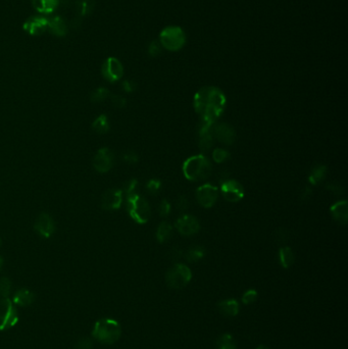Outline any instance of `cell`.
<instances>
[{
	"instance_id": "6da1fadb",
	"label": "cell",
	"mask_w": 348,
	"mask_h": 349,
	"mask_svg": "<svg viewBox=\"0 0 348 349\" xmlns=\"http://www.w3.org/2000/svg\"><path fill=\"white\" fill-rule=\"evenodd\" d=\"M193 105L202 121L215 123L225 110L226 96L217 87H204L196 92Z\"/></svg>"
},
{
	"instance_id": "7a4b0ae2",
	"label": "cell",
	"mask_w": 348,
	"mask_h": 349,
	"mask_svg": "<svg viewBox=\"0 0 348 349\" xmlns=\"http://www.w3.org/2000/svg\"><path fill=\"white\" fill-rule=\"evenodd\" d=\"M184 176L193 182L207 180L212 173V164L207 156L197 154L187 158L183 164Z\"/></svg>"
},
{
	"instance_id": "3957f363",
	"label": "cell",
	"mask_w": 348,
	"mask_h": 349,
	"mask_svg": "<svg viewBox=\"0 0 348 349\" xmlns=\"http://www.w3.org/2000/svg\"><path fill=\"white\" fill-rule=\"evenodd\" d=\"M122 334L121 325L112 318H101L96 322L92 336L95 340L103 344H113L117 342Z\"/></svg>"
},
{
	"instance_id": "277c9868",
	"label": "cell",
	"mask_w": 348,
	"mask_h": 349,
	"mask_svg": "<svg viewBox=\"0 0 348 349\" xmlns=\"http://www.w3.org/2000/svg\"><path fill=\"white\" fill-rule=\"evenodd\" d=\"M127 211L129 216L138 224L147 223L151 216L149 203L138 193L127 196Z\"/></svg>"
},
{
	"instance_id": "5b68a950",
	"label": "cell",
	"mask_w": 348,
	"mask_h": 349,
	"mask_svg": "<svg viewBox=\"0 0 348 349\" xmlns=\"http://www.w3.org/2000/svg\"><path fill=\"white\" fill-rule=\"evenodd\" d=\"M159 43L168 51H179L186 43V35L178 26L165 27L159 34Z\"/></svg>"
},
{
	"instance_id": "8992f818",
	"label": "cell",
	"mask_w": 348,
	"mask_h": 349,
	"mask_svg": "<svg viewBox=\"0 0 348 349\" xmlns=\"http://www.w3.org/2000/svg\"><path fill=\"white\" fill-rule=\"evenodd\" d=\"M192 279L191 270L183 265L177 264L171 267L165 276L166 285L171 289H182L189 284Z\"/></svg>"
},
{
	"instance_id": "52a82bcc",
	"label": "cell",
	"mask_w": 348,
	"mask_h": 349,
	"mask_svg": "<svg viewBox=\"0 0 348 349\" xmlns=\"http://www.w3.org/2000/svg\"><path fill=\"white\" fill-rule=\"evenodd\" d=\"M19 321L14 303L7 297L0 298V331L14 327Z\"/></svg>"
},
{
	"instance_id": "ba28073f",
	"label": "cell",
	"mask_w": 348,
	"mask_h": 349,
	"mask_svg": "<svg viewBox=\"0 0 348 349\" xmlns=\"http://www.w3.org/2000/svg\"><path fill=\"white\" fill-rule=\"evenodd\" d=\"M101 74L110 83L118 82L124 75V67L118 58L108 57L101 67Z\"/></svg>"
},
{
	"instance_id": "9c48e42d",
	"label": "cell",
	"mask_w": 348,
	"mask_h": 349,
	"mask_svg": "<svg viewBox=\"0 0 348 349\" xmlns=\"http://www.w3.org/2000/svg\"><path fill=\"white\" fill-rule=\"evenodd\" d=\"M114 161L115 158L113 152L107 147H102L98 149L95 155L93 156L92 164L96 171L104 173L109 171L113 167Z\"/></svg>"
},
{
	"instance_id": "30bf717a",
	"label": "cell",
	"mask_w": 348,
	"mask_h": 349,
	"mask_svg": "<svg viewBox=\"0 0 348 349\" xmlns=\"http://www.w3.org/2000/svg\"><path fill=\"white\" fill-rule=\"evenodd\" d=\"M195 196L197 202L202 208L210 209L215 205L219 197L218 188L209 183L204 184L197 188Z\"/></svg>"
},
{
	"instance_id": "8fae6325",
	"label": "cell",
	"mask_w": 348,
	"mask_h": 349,
	"mask_svg": "<svg viewBox=\"0 0 348 349\" xmlns=\"http://www.w3.org/2000/svg\"><path fill=\"white\" fill-rule=\"evenodd\" d=\"M23 29L29 35L40 36L48 29V19L41 15L32 16L24 23Z\"/></svg>"
},
{
	"instance_id": "7c38bea8",
	"label": "cell",
	"mask_w": 348,
	"mask_h": 349,
	"mask_svg": "<svg viewBox=\"0 0 348 349\" xmlns=\"http://www.w3.org/2000/svg\"><path fill=\"white\" fill-rule=\"evenodd\" d=\"M55 229L56 226L53 218L46 213L40 214L34 223V230L38 235L45 239L50 238L54 234Z\"/></svg>"
},
{
	"instance_id": "4fadbf2b",
	"label": "cell",
	"mask_w": 348,
	"mask_h": 349,
	"mask_svg": "<svg viewBox=\"0 0 348 349\" xmlns=\"http://www.w3.org/2000/svg\"><path fill=\"white\" fill-rule=\"evenodd\" d=\"M222 194L229 202H238L244 197V188L236 180H230L222 183Z\"/></svg>"
},
{
	"instance_id": "5bb4252c",
	"label": "cell",
	"mask_w": 348,
	"mask_h": 349,
	"mask_svg": "<svg viewBox=\"0 0 348 349\" xmlns=\"http://www.w3.org/2000/svg\"><path fill=\"white\" fill-rule=\"evenodd\" d=\"M123 190L111 188L106 190L101 197V208L105 211L119 210L123 203Z\"/></svg>"
},
{
	"instance_id": "9a60e30c",
	"label": "cell",
	"mask_w": 348,
	"mask_h": 349,
	"mask_svg": "<svg viewBox=\"0 0 348 349\" xmlns=\"http://www.w3.org/2000/svg\"><path fill=\"white\" fill-rule=\"evenodd\" d=\"M214 139L218 140L224 145H232L235 142L236 132L230 125L226 123L214 124L212 130Z\"/></svg>"
},
{
	"instance_id": "2e32d148",
	"label": "cell",
	"mask_w": 348,
	"mask_h": 349,
	"mask_svg": "<svg viewBox=\"0 0 348 349\" xmlns=\"http://www.w3.org/2000/svg\"><path fill=\"white\" fill-rule=\"evenodd\" d=\"M176 229L181 235L191 236L196 234L200 229L198 220L191 215H183L176 221Z\"/></svg>"
},
{
	"instance_id": "e0dca14e",
	"label": "cell",
	"mask_w": 348,
	"mask_h": 349,
	"mask_svg": "<svg viewBox=\"0 0 348 349\" xmlns=\"http://www.w3.org/2000/svg\"><path fill=\"white\" fill-rule=\"evenodd\" d=\"M215 123L202 121L199 128V148L202 151L210 150L214 145V136L212 133L213 126Z\"/></svg>"
},
{
	"instance_id": "ac0fdd59",
	"label": "cell",
	"mask_w": 348,
	"mask_h": 349,
	"mask_svg": "<svg viewBox=\"0 0 348 349\" xmlns=\"http://www.w3.org/2000/svg\"><path fill=\"white\" fill-rule=\"evenodd\" d=\"M48 30L56 37H64L68 33V25L60 16H53L48 20Z\"/></svg>"
},
{
	"instance_id": "d6986e66",
	"label": "cell",
	"mask_w": 348,
	"mask_h": 349,
	"mask_svg": "<svg viewBox=\"0 0 348 349\" xmlns=\"http://www.w3.org/2000/svg\"><path fill=\"white\" fill-rule=\"evenodd\" d=\"M332 217L340 224L346 225L348 220V203L346 200L338 201L331 207Z\"/></svg>"
},
{
	"instance_id": "ffe728a7",
	"label": "cell",
	"mask_w": 348,
	"mask_h": 349,
	"mask_svg": "<svg viewBox=\"0 0 348 349\" xmlns=\"http://www.w3.org/2000/svg\"><path fill=\"white\" fill-rule=\"evenodd\" d=\"M219 310L222 315L227 317H234L239 312V303L235 299H227L218 303Z\"/></svg>"
},
{
	"instance_id": "44dd1931",
	"label": "cell",
	"mask_w": 348,
	"mask_h": 349,
	"mask_svg": "<svg viewBox=\"0 0 348 349\" xmlns=\"http://www.w3.org/2000/svg\"><path fill=\"white\" fill-rule=\"evenodd\" d=\"M34 9L41 15H50L60 5V0H32Z\"/></svg>"
},
{
	"instance_id": "7402d4cb",
	"label": "cell",
	"mask_w": 348,
	"mask_h": 349,
	"mask_svg": "<svg viewBox=\"0 0 348 349\" xmlns=\"http://www.w3.org/2000/svg\"><path fill=\"white\" fill-rule=\"evenodd\" d=\"M34 301V294L30 290L22 288L18 290L14 296V303L20 306H28Z\"/></svg>"
},
{
	"instance_id": "603a6c76",
	"label": "cell",
	"mask_w": 348,
	"mask_h": 349,
	"mask_svg": "<svg viewBox=\"0 0 348 349\" xmlns=\"http://www.w3.org/2000/svg\"><path fill=\"white\" fill-rule=\"evenodd\" d=\"M327 172H328V169H327L326 165L314 166L308 176L309 183H311L312 185L321 184L325 180V178L327 176Z\"/></svg>"
},
{
	"instance_id": "cb8c5ba5",
	"label": "cell",
	"mask_w": 348,
	"mask_h": 349,
	"mask_svg": "<svg viewBox=\"0 0 348 349\" xmlns=\"http://www.w3.org/2000/svg\"><path fill=\"white\" fill-rule=\"evenodd\" d=\"M92 130L99 134V135H104L109 132L110 126H109V121L106 114H99L97 118L93 121L92 123Z\"/></svg>"
},
{
	"instance_id": "d4e9b609",
	"label": "cell",
	"mask_w": 348,
	"mask_h": 349,
	"mask_svg": "<svg viewBox=\"0 0 348 349\" xmlns=\"http://www.w3.org/2000/svg\"><path fill=\"white\" fill-rule=\"evenodd\" d=\"M279 260L283 268L288 269L291 267L294 264V260H295L293 250L288 246L282 247L279 251Z\"/></svg>"
},
{
	"instance_id": "484cf974",
	"label": "cell",
	"mask_w": 348,
	"mask_h": 349,
	"mask_svg": "<svg viewBox=\"0 0 348 349\" xmlns=\"http://www.w3.org/2000/svg\"><path fill=\"white\" fill-rule=\"evenodd\" d=\"M95 8V0H76V9L78 16L81 18L92 14Z\"/></svg>"
},
{
	"instance_id": "4316f807",
	"label": "cell",
	"mask_w": 348,
	"mask_h": 349,
	"mask_svg": "<svg viewBox=\"0 0 348 349\" xmlns=\"http://www.w3.org/2000/svg\"><path fill=\"white\" fill-rule=\"evenodd\" d=\"M171 235H172V227L168 223L163 222L158 226L156 230V238L158 242L163 243L167 241L171 237Z\"/></svg>"
},
{
	"instance_id": "83f0119b",
	"label": "cell",
	"mask_w": 348,
	"mask_h": 349,
	"mask_svg": "<svg viewBox=\"0 0 348 349\" xmlns=\"http://www.w3.org/2000/svg\"><path fill=\"white\" fill-rule=\"evenodd\" d=\"M206 250L201 246H194L188 249L185 253V258L189 263H196V261L200 260L205 257Z\"/></svg>"
},
{
	"instance_id": "f1b7e54d",
	"label": "cell",
	"mask_w": 348,
	"mask_h": 349,
	"mask_svg": "<svg viewBox=\"0 0 348 349\" xmlns=\"http://www.w3.org/2000/svg\"><path fill=\"white\" fill-rule=\"evenodd\" d=\"M108 97H110V92L105 87H99V88H96L90 94V100L94 103L103 102Z\"/></svg>"
},
{
	"instance_id": "f546056e",
	"label": "cell",
	"mask_w": 348,
	"mask_h": 349,
	"mask_svg": "<svg viewBox=\"0 0 348 349\" xmlns=\"http://www.w3.org/2000/svg\"><path fill=\"white\" fill-rule=\"evenodd\" d=\"M218 349H236L233 337L228 333L222 335L218 340Z\"/></svg>"
},
{
	"instance_id": "4dcf8cb0",
	"label": "cell",
	"mask_w": 348,
	"mask_h": 349,
	"mask_svg": "<svg viewBox=\"0 0 348 349\" xmlns=\"http://www.w3.org/2000/svg\"><path fill=\"white\" fill-rule=\"evenodd\" d=\"M12 290V282L9 278L3 277L0 278V296L7 298L11 293Z\"/></svg>"
},
{
	"instance_id": "1f68e13d",
	"label": "cell",
	"mask_w": 348,
	"mask_h": 349,
	"mask_svg": "<svg viewBox=\"0 0 348 349\" xmlns=\"http://www.w3.org/2000/svg\"><path fill=\"white\" fill-rule=\"evenodd\" d=\"M213 158L216 162L222 163L230 158V153L223 148H217L213 152Z\"/></svg>"
},
{
	"instance_id": "d6a6232c",
	"label": "cell",
	"mask_w": 348,
	"mask_h": 349,
	"mask_svg": "<svg viewBox=\"0 0 348 349\" xmlns=\"http://www.w3.org/2000/svg\"><path fill=\"white\" fill-rule=\"evenodd\" d=\"M138 187H139L138 181H137L136 179H131V180H129V181L125 184V187H124V191H123V192H125L127 196L133 195V194H136V193H137Z\"/></svg>"
},
{
	"instance_id": "836d02e7",
	"label": "cell",
	"mask_w": 348,
	"mask_h": 349,
	"mask_svg": "<svg viewBox=\"0 0 348 349\" xmlns=\"http://www.w3.org/2000/svg\"><path fill=\"white\" fill-rule=\"evenodd\" d=\"M160 188H161V182L158 179H151L146 184L147 191L152 195L157 194Z\"/></svg>"
},
{
	"instance_id": "e575fe53",
	"label": "cell",
	"mask_w": 348,
	"mask_h": 349,
	"mask_svg": "<svg viewBox=\"0 0 348 349\" xmlns=\"http://www.w3.org/2000/svg\"><path fill=\"white\" fill-rule=\"evenodd\" d=\"M275 237H276V240H277L278 243L284 244L289 239V232L285 228H280V229H278L276 231Z\"/></svg>"
},
{
	"instance_id": "d590c367",
	"label": "cell",
	"mask_w": 348,
	"mask_h": 349,
	"mask_svg": "<svg viewBox=\"0 0 348 349\" xmlns=\"http://www.w3.org/2000/svg\"><path fill=\"white\" fill-rule=\"evenodd\" d=\"M257 292L255 290L253 289H250V290H247L246 292L243 294L242 296V302L244 304H250V303H253L256 299H257Z\"/></svg>"
},
{
	"instance_id": "8d00e7d4",
	"label": "cell",
	"mask_w": 348,
	"mask_h": 349,
	"mask_svg": "<svg viewBox=\"0 0 348 349\" xmlns=\"http://www.w3.org/2000/svg\"><path fill=\"white\" fill-rule=\"evenodd\" d=\"M122 158H123V160L126 163H129V164L137 163L138 160H139L138 154L135 151H132V150H128V151L124 152L123 155H122Z\"/></svg>"
},
{
	"instance_id": "74e56055",
	"label": "cell",
	"mask_w": 348,
	"mask_h": 349,
	"mask_svg": "<svg viewBox=\"0 0 348 349\" xmlns=\"http://www.w3.org/2000/svg\"><path fill=\"white\" fill-rule=\"evenodd\" d=\"M170 203L166 200V199H163L161 200V202L159 203V207H158V212H159V215L163 218L167 217L170 213Z\"/></svg>"
},
{
	"instance_id": "f35d334b",
	"label": "cell",
	"mask_w": 348,
	"mask_h": 349,
	"mask_svg": "<svg viewBox=\"0 0 348 349\" xmlns=\"http://www.w3.org/2000/svg\"><path fill=\"white\" fill-rule=\"evenodd\" d=\"M110 99H111L113 106L118 107V108H123L127 104L126 98L122 95H110Z\"/></svg>"
},
{
	"instance_id": "ab89813d",
	"label": "cell",
	"mask_w": 348,
	"mask_h": 349,
	"mask_svg": "<svg viewBox=\"0 0 348 349\" xmlns=\"http://www.w3.org/2000/svg\"><path fill=\"white\" fill-rule=\"evenodd\" d=\"M176 207L180 212H185L189 208V201L186 196H180L176 201Z\"/></svg>"
},
{
	"instance_id": "60d3db41",
	"label": "cell",
	"mask_w": 348,
	"mask_h": 349,
	"mask_svg": "<svg viewBox=\"0 0 348 349\" xmlns=\"http://www.w3.org/2000/svg\"><path fill=\"white\" fill-rule=\"evenodd\" d=\"M161 52V45L159 42L153 41L148 47V53L151 56H157Z\"/></svg>"
},
{
	"instance_id": "b9f144b4",
	"label": "cell",
	"mask_w": 348,
	"mask_h": 349,
	"mask_svg": "<svg viewBox=\"0 0 348 349\" xmlns=\"http://www.w3.org/2000/svg\"><path fill=\"white\" fill-rule=\"evenodd\" d=\"M327 189L336 195H342L344 193V188L338 183H330L327 185Z\"/></svg>"
},
{
	"instance_id": "7bdbcfd3",
	"label": "cell",
	"mask_w": 348,
	"mask_h": 349,
	"mask_svg": "<svg viewBox=\"0 0 348 349\" xmlns=\"http://www.w3.org/2000/svg\"><path fill=\"white\" fill-rule=\"evenodd\" d=\"M136 84L133 82V81H131V80H126V81H124L123 82V84H122V88H123V90L125 91V92H127V93H132V92H134L135 90H136Z\"/></svg>"
},
{
	"instance_id": "ee69618b",
	"label": "cell",
	"mask_w": 348,
	"mask_h": 349,
	"mask_svg": "<svg viewBox=\"0 0 348 349\" xmlns=\"http://www.w3.org/2000/svg\"><path fill=\"white\" fill-rule=\"evenodd\" d=\"M76 348L77 349H91L92 348V342L88 338H83V339L78 341Z\"/></svg>"
},
{
	"instance_id": "f6af8a7d",
	"label": "cell",
	"mask_w": 348,
	"mask_h": 349,
	"mask_svg": "<svg viewBox=\"0 0 348 349\" xmlns=\"http://www.w3.org/2000/svg\"><path fill=\"white\" fill-rule=\"evenodd\" d=\"M311 196H312V190L309 187H305L300 194L302 201H308L311 198Z\"/></svg>"
},
{
	"instance_id": "bcb514c9",
	"label": "cell",
	"mask_w": 348,
	"mask_h": 349,
	"mask_svg": "<svg viewBox=\"0 0 348 349\" xmlns=\"http://www.w3.org/2000/svg\"><path fill=\"white\" fill-rule=\"evenodd\" d=\"M169 255L173 259H178V258H180L183 255V251L181 249H179V248H172L169 251Z\"/></svg>"
},
{
	"instance_id": "7dc6e473",
	"label": "cell",
	"mask_w": 348,
	"mask_h": 349,
	"mask_svg": "<svg viewBox=\"0 0 348 349\" xmlns=\"http://www.w3.org/2000/svg\"><path fill=\"white\" fill-rule=\"evenodd\" d=\"M81 23H82V21H81V17H77V18H75V19H73V21H72V27L73 28H75V29H77V28H79L80 26H81Z\"/></svg>"
},
{
	"instance_id": "c3c4849f",
	"label": "cell",
	"mask_w": 348,
	"mask_h": 349,
	"mask_svg": "<svg viewBox=\"0 0 348 349\" xmlns=\"http://www.w3.org/2000/svg\"><path fill=\"white\" fill-rule=\"evenodd\" d=\"M256 349H270L268 346H266V345H259Z\"/></svg>"
},
{
	"instance_id": "681fc988",
	"label": "cell",
	"mask_w": 348,
	"mask_h": 349,
	"mask_svg": "<svg viewBox=\"0 0 348 349\" xmlns=\"http://www.w3.org/2000/svg\"><path fill=\"white\" fill-rule=\"evenodd\" d=\"M3 265H4V259H3V257H2V256H0V270H2Z\"/></svg>"
},
{
	"instance_id": "f907efd6",
	"label": "cell",
	"mask_w": 348,
	"mask_h": 349,
	"mask_svg": "<svg viewBox=\"0 0 348 349\" xmlns=\"http://www.w3.org/2000/svg\"><path fill=\"white\" fill-rule=\"evenodd\" d=\"M2 244H3V240H2V238H0V246H2Z\"/></svg>"
}]
</instances>
